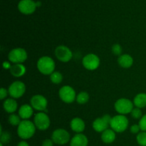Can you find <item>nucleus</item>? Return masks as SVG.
<instances>
[{
    "instance_id": "nucleus-1",
    "label": "nucleus",
    "mask_w": 146,
    "mask_h": 146,
    "mask_svg": "<svg viewBox=\"0 0 146 146\" xmlns=\"http://www.w3.org/2000/svg\"><path fill=\"white\" fill-rule=\"evenodd\" d=\"M36 129V127L34 122H31L29 120H22L17 126V134L20 138L27 140L34 136Z\"/></svg>"
},
{
    "instance_id": "nucleus-2",
    "label": "nucleus",
    "mask_w": 146,
    "mask_h": 146,
    "mask_svg": "<svg viewBox=\"0 0 146 146\" xmlns=\"http://www.w3.org/2000/svg\"><path fill=\"white\" fill-rule=\"evenodd\" d=\"M37 69L44 75H50L55 71L56 64L54 60L49 56H43L37 61Z\"/></svg>"
},
{
    "instance_id": "nucleus-3",
    "label": "nucleus",
    "mask_w": 146,
    "mask_h": 146,
    "mask_svg": "<svg viewBox=\"0 0 146 146\" xmlns=\"http://www.w3.org/2000/svg\"><path fill=\"white\" fill-rule=\"evenodd\" d=\"M129 125L128 119L124 115H117L112 117L111 121L110 123V126L111 129L115 133H123L127 130Z\"/></svg>"
},
{
    "instance_id": "nucleus-4",
    "label": "nucleus",
    "mask_w": 146,
    "mask_h": 146,
    "mask_svg": "<svg viewBox=\"0 0 146 146\" xmlns=\"http://www.w3.org/2000/svg\"><path fill=\"white\" fill-rule=\"evenodd\" d=\"M28 58V54L25 49L17 47L12 49L8 54L9 61L12 64H23Z\"/></svg>"
},
{
    "instance_id": "nucleus-5",
    "label": "nucleus",
    "mask_w": 146,
    "mask_h": 146,
    "mask_svg": "<svg viewBox=\"0 0 146 146\" xmlns=\"http://www.w3.org/2000/svg\"><path fill=\"white\" fill-rule=\"evenodd\" d=\"M115 111L120 115H128L131 113L134 108L133 102L128 98H120L114 104Z\"/></svg>"
},
{
    "instance_id": "nucleus-6",
    "label": "nucleus",
    "mask_w": 146,
    "mask_h": 146,
    "mask_svg": "<svg viewBox=\"0 0 146 146\" xmlns=\"http://www.w3.org/2000/svg\"><path fill=\"white\" fill-rule=\"evenodd\" d=\"M58 95L60 99L64 102L71 104L75 101L77 94L75 90L71 86L64 85L60 88L58 91Z\"/></svg>"
},
{
    "instance_id": "nucleus-7",
    "label": "nucleus",
    "mask_w": 146,
    "mask_h": 146,
    "mask_svg": "<svg viewBox=\"0 0 146 146\" xmlns=\"http://www.w3.org/2000/svg\"><path fill=\"white\" fill-rule=\"evenodd\" d=\"M101 60L97 54L89 53L83 57L82 64L84 67L90 71H94L99 67Z\"/></svg>"
},
{
    "instance_id": "nucleus-8",
    "label": "nucleus",
    "mask_w": 146,
    "mask_h": 146,
    "mask_svg": "<svg viewBox=\"0 0 146 146\" xmlns=\"http://www.w3.org/2000/svg\"><path fill=\"white\" fill-rule=\"evenodd\" d=\"M34 123L38 130H46L49 127L51 120L45 112H38L34 115Z\"/></svg>"
},
{
    "instance_id": "nucleus-9",
    "label": "nucleus",
    "mask_w": 146,
    "mask_h": 146,
    "mask_svg": "<svg viewBox=\"0 0 146 146\" xmlns=\"http://www.w3.org/2000/svg\"><path fill=\"white\" fill-rule=\"evenodd\" d=\"M9 94L11 97L14 99H19L22 97L26 92V85L23 82H14L9 85L8 88Z\"/></svg>"
},
{
    "instance_id": "nucleus-10",
    "label": "nucleus",
    "mask_w": 146,
    "mask_h": 146,
    "mask_svg": "<svg viewBox=\"0 0 146 146\" xmlns=\"http://www.w3.org/2000/svg\"><path fill=\"white\" fill-rule=\"evenodd\" d=\"M111 119H112V117L108 114L104 115V116L101 117H97L93 122V128L94 129L96 132L103 133L106 129L108 128Z\"/></svg>"
},
{
    "instance_id": "nucleus-11",
    "label": "nucleus",
    "mask_w": 146,
    "mask_h": 146,
    "mask_svg": "<svg viewBox=\"0 0 146 146\" xmlns=\"http://www.w3.org/2000/svg\"><path fill=\"white\" fill-rule=\"evenodd\" d=\"M51 139L54 143L62 145H65L69 142L70 134L65 129L58 128L53 132Z\"/></svg>"
},
{
    "instance_id": "nucleus-12",
    "label": "nucleus",
    "mask_w": 146,
    "mask_h": 146,
    "mask_svg": "<svg viewBox=\"0 0 146 146\" xmlns=\"http://www.w3.org/2000/svg\"><path fill=\"white\" fill-rule=\"evenodd\" d=\"M56 57L62 62H68L73 57V52L71 49L65 45H59L55 49Z\"/></svg>"
},
{
    "instance_id": "nucleus-13",
    "label": "nucleus",
    "mask_w": 146,
    "mask_h": 146,
    "mask_svg": "<svg viewBox=\"0 0 146 146\" xmlns=\"http://www.w3.org/2000/svg\"><path fill=\"white\" fill-rule=\"evenodd\" d=\"M30 104L34 110L38 112H44L48 106V100L42 94H35L32 96L30 100Z\"/></svg>"
},
{
    "instance_id": "nucleus-14",
    "label": "nucleus",
    "mask_w": 146,
    "mask_h": 146,
    "mask_svg": "<svg viewBox=\"0 0 146 146\" xmlns=\"http://www.w3.org/2000/svg\"><path fill=\"white\" fill-rule=\"evenodd\" d=\"M37 5L36 2L33 0H21L18 4V9L22 14L29 15L36 11Z\"/></svg>"
},
{
    "instance_id": "nucleus-15",
    "label": "nucleus",
    "mask_w": 146,
    "mask_h": 146,
    "mask_svg": "<svg viewBox=\"0 0 146 146\" xmlns=\"http://www.w3.org/2000/svg\"><path fill=\"white\" fill-rule=\"evenodd\" d=\"M71 130L76 133H82L86 128L85 122L81 117H74L70 123Z\"/></svg>"
},
{
    "instance_id": "nucleus-16",
    "label": "nucleus",
    "mask_w": 146,
    "mask_h": 146,
    "mask_svg": "<svg viewBox=\"0 0 146 146\" xmlns=\"http://www.w3.org/2000/svg\"><path fill=\"white\" fill-rule=\"evenodd\" d=\"M34 114V108L31 104H24L19 108L18 115L22 120H29Z\"/></svg>"
},
{
    "instance_id": "nucleus-17",
    "label": "nucleus",
    "mask_w": 146,
    "mask_h": 146,
    "mask_svg": "<svg viewBox=\"0 0 146 146\" xmlns=\"http://www.w3.org/2000/svg\"><path fill=\"white\" fill-rule=\"evenodd\" d=\"M88 144V138L82 133L76 134L70 141V146H87Z\"/></svg>"
},
{
    "instance_id": "nucleus-18",
    "label": "nucleus",
    "mask_w": 146,
    "mask_h": 146,
    "mask_svg": "<svg viewBox=\"0 0 146 146\" xmlns=\"http://www.w3.org/2000/svg\"><path fill=\"white\" fill-rule=\"evenodd\" d=\"M3 107L7 113L12 114L17 110L18 103L16 101V99L12 98V97L7 98L4 100V103H3Z\"/></svg>"
},
{
    "instance_id": "nucleus-19",
    "label": "nucleus",
    "mask_w": 146,
    "mask_h": 146,
    "mask_svg": "<svg viewBox=\"0 0 146 146\" xmlns=\"http://www.w3.org/2000/svg\"><path fill=\"white\" fill-rule=\"evenodd\" d=\"M118 63L122 68H130L133 64V58L128 54H121L118 57Z\"/></svg>"
},
{
    "instance_id": "nucleus-20",
    "label": "nucleus",
    "mask_w": 146,
    "mask_h": 146,
    "mask_svg": "<svg viewBox=\"0 0 146 146\" xmlns=\"http://www.w3.org/2000/svg\"><path fill=\"white\" fill-rule=\"evenodd\" d=\"M9 70L11 75L15 77H21L25 74L27 68L23 64H13Z\"/></svg>"
},
{
    "instance_id": "nucleus-21",
    "label": "nucleus",
    "mask_w": 146,
    "mask_h": 146,
    "mask_svg": "<svg viewBox=\"0 0 146 146\" xmlns=\"http://www.w3.org/2000/svg\"><path fill=\"white\" fill-rule=\"evenodd\" d=\"M115 132L113 129H106L105 131L101 133V140L104 143L109 144L112 143L115 140Z\"/></svg>"
},
{
    "instance_id": "nucleus-22",
    "label": "nucleus",
    "mask_w": 146,
    "mask_h": 146,
    "mask_svg": "<svg viewBox=\"0 0 146 146\" xmlns=\"http://www.w3.org/2000/svg\"><path fill=\"white\" fill-rule=\"evenodd\" d=\"M134 106L142 109L146 107V93L141 92L136 94L133 99Z\"/></svg>"
},
{
    "instance_id": "nucleus-23",
    "label": "nucleus",
    "mask_w": 146,
    "mask_h": 146,
    "mask_svg": "<svg viewBox=\"0 0 146 146\" xmlns=\"http://www.w3.org/2000/svg\"><path fill=\"white\" fill-rule=\"evenodd\" d=\"M89 99H90V96L88 94V92H81L78 93V94L76 95V100L77 102L80 104H84L88 102L89 101Z\"/></svg>"
},
{
    "instance_id": "nucleus-24",
    "label": "nucleus",
    "mask_w": 146,
    "mask_h": 146,
    "mask_svg": "<svg viewBox=\"0 0 146 146\" xmlns=\"http://www.w3.org/2000/svg\"><path fill=\"white\" fill-rule=\"evenodd\" d=\"M50 80L55 84H60L63 81L62 74L58 71H54L52 74H50Z\"/></svg>"
},
{
    "instance_id": "nucleus-25",
    "label": "nucleus",
    "mask_w": 146,
    "mask_h": 146,
    "mask_svg": "<svg viewBox=\"0 0 146 146\" xmlns=\"http://www.w3.org/2000/svg\"><path fill=\"white\" fill-rule=\"evenodd\" d=\"M21 117L19 115L15 114V113H12V114H10L9 117V123L10 125L13 126H18L20 124V123L21 122Z\"/></svg>"
},
{
    "instance_id": "nucleus-26",
    "label": "nucleus",
    "mask_w": 146,
    "mask_h": 146,
    "mask_svg": "<svg viewBox=\"0 0 146 146\" xmlns=\"http://www.w3.org/2000/svg\"><path fill=\"white\" fill-rule=\"evenodd\" d=\"M137 142L140 146H146V132L141 131L137 135Z\"/></svg>"
},
{
    "instance_id": "nucleus-27",
    "label": "nucleus",
    "mask_w": 146,
    "mask_h": 146,
    "mask_svg": "<svg viewBox=\"0 0 146 146\" xmlns=\"http://www.w3.org/2000/svg\"><path fill=\"white\" fill-rule=\"evenodd\" d=\"M131 114L133 118H134L135 120H140L143 117L142 110L139 107H134L132 111H131Z\"/></svg>"
},
{
    "instance_id": "nucleus-28",
    "label": "nucleus",
    "mask_w": 146,
    "mask_h": 146,
    "mask_svg": "<svg viewBox=\"0 0 146 146\" xmlns=\"http://www.w3.org/2000/svg\"><path fill=\"white\" fill-rule=\"evenodd\" d=\"M0 135H1L0 140H1V143H2V144H7L11 140V135L9 134V132H1Z\"/></svg>"
},
{
    "instance_id": "nucleus-29",
    "label": "nucleus",
    "mask_w": 146,
    "mask_h": 146,
    "mask_svg": "<svg viewBox=\"0 0 146 146\" xmlns=\"http://www.w3.org/2000/svg\"><path fill=\"white\" fill-rule=\"evenodd\" d=\"M111 51L112 53L115 55L120 56L122 54L123 52V48L121 47V44H115L112 46V48H111Z\"/></svg>"
},
{
    "instance_id": "nucleus-30",
    "label": "nucleus",
    "mask_w": 146,
    "mask_h": 146,
    "mask_svg": "<svg viewBox=\"0 0 146 146\" xmlns=\"http://www.w3.org/2000/svg\"><path fill=\"white\" fill-rule=\"evenodd\" d=\"M138 125L141 129V131L146 132V114L143 115V117L139 120Z\"/></svg>"
},
{
    "instance_id": "nucleus-31",
    "label": "nucleus",
    "mask_w": 146,
    "mask_h": 146,
    "mask_svg": "<svg viewBox=\"0 0 146 146\" xmlns=\"http://www.w3.org/2000/svg\"><path fill=\"white\" fill-rule=\"evenodd\" d=\"M8 95H9L8 90H7V89L4 88V87H1V88L0 89V99H1V100H4V99L7 98Z\"/></svg>"
},
{
    "instance_id": "nucleus-32",
    "label": "nucleus",
    "mask_w": 146,
    "mask_h": 146,
    "mask_svg": "<svg viewBox=\"0 0 146 146\" xmlns=\"http://www.w3.org/2000/svg\"><path fill=\"white\" fill-rule=\"evenodd\" d=\"M130 130H131V132L133 134H138L141 130V129L138 124H133V125H131Z\"/></svg>"
},
{
    "instance_id": "nucleus-33",
    "label": "nucleus",
    "mask_w": 146,
    "mask_h": 146,
    "mask_svg": "<svg viewBox=\"0 0 146 146\" xmlns=\"http://www.w3.org/2000/svg\"><path fill=\"white\" fill-rule=\"evenodd\" d=\"M54 143L52 139H46L43 141L42 146H54Z\"/></svg>"
},
{
    "instance_id": "nucleus-34",
    "label": "nucleus",
    "mask_w": 146,
    "mask_h": 146,
    "mask_svg": "<svg viewBox=\"0 0 146 146\" xmlns=\"http://www.w3.org/2000/svg\"><path fill=\"white\" fill-rule=\"evenodd\" d=\"M11 66H12V64H11V62H10L9 61H4L3 62V67L5 70H10Z\"/></svg>"
},
{
    "instance_id": "nucleus-35",
    "label": "nucleus",
    "mask_w": 146,
    "mask_h": 146,
    "mask_svg": "<svg viewBox=\"0 0 146 146\" xmlns=\"http://www.w3.org/2000/svg\"><path fill=\"white\" fill-rule=\"evenodd\" d=\"M17 146H29V145L28 143H27L26 141H24V140H22V141L19 142V143H18Z\"/></svg>"
},
{
    "instance_id": "nucleus-36",
    "label": "nucleus",
    "mask_w": 146,
    "mask_h": 146,
    "mask_svg": "<svg viewBox=\"0 0 146 146\" xmlns=\"http://www.w3.org/2000/svg\"><path fill=\"white\" fill-rule=\"evenodd\" d=\"M4 145V144H2V143H0V146H3Z\"/></svg>"
}]
</instances>
